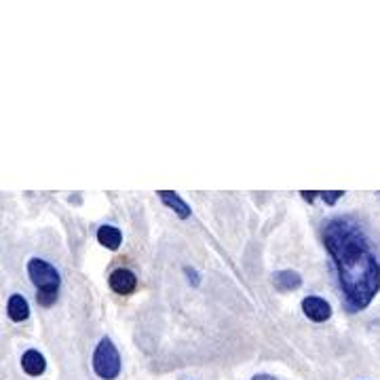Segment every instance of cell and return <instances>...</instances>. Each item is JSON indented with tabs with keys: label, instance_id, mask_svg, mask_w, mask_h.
Returning a JSON list of instances; mask_svg holds the SVG:
<instances>
[{
	"label": "cell",
	"instance_id": "obj_1",
	"mask_svg": "<svg viewBox=\"0 0 380 380\" xmlns=\"http://www.w3.org/2000/svg\"><path fill=\"white\" fill-rule=\"evenodd\" d=\"M324 243L338 269L346 311L368 309L380 289V267L364 228L353 218H332L324 226Z\"/></svg>",
	"mask_w": 380,
	"mask_h": 380
},
{
	"label": "cell",
	"instance_id": "obj_2",
	"mask_svg": "<svg viewBox=\"0 0 380 380\" xmlns=\"http://www.w3.org/2000/svg\"><path fill=\"white\" fill-rule=\"evenodd\" d=\"M93 370L102 380H114L121 374V355L110 338H102L93 353Z\"/></svg>",
	"mask_w": 380,
	"mask_h": 380
},
{
	"label": "cell",
	"instance_id": "obj_3",
	"mask_svg": "<svg viewBox=\"0 0 380 380\" xmlns=\"http://www.w3.org/2000/svg\"><path fill=\"white\" fill-rule=\"evenodd\" d=\"M27 275H30L32 283L36 285L38 291H51V294H60V283H62V277L60 273L55 271V267H51L49 262L41 260V258H32L27 262Z\"/></svg>",
	"mask_w": 380,
	"mask_h": 380
},
{
	"label": "cell",
	"instance_id": "obj_4",
	"mask_svg": "<svg viewBox=\"0 0 380 380\" xmlns=\"http://www.w3.org/2000/svg\"><path fill=\"white\" fill-rule=\"evenodd\" d=\"M110 287L114 294H119V296H129L135 291L137 287V277L131 269H116L110 273V279H108Z\"/></svg>",
	"mask_w": 380,
	"mask_h": 380
},
{
	"label": "cell",
	"instance_id": "obj_5",
	"mask_svg": "<svg viewBox=\"0 0 380 380\" xmlns=\"http://www.w3.org/2000/svg\"><path fill=\"white\" fill-rule=\"evenodd\" d=\"M302 311L311 321H315V324H324V321L332 317V306L319 296H306L302 300Z\"/></svg>",
	"mask_w": 380,
	"mask_h": 380
},
{
	"label": "cell",
	"instance_id": "obj_6",
	"mask_svg": "<svg viewBox=\"0 0 380 380\" xmlns=\"http://www.w3.org/2000/svg\"><path fill=\"white\" fill-rule=\"evenodd\" d=\"M21 368H23V372L27 376L36 378V376H41L47 370V361H45V357L38 353V350L30 348V350H25L23 357H21Z\"/></svg>",
	"mask_w": 380,
	"mask_h": 380
},
{
	"label": "cell",
	"instance_id": "obj_7",
	"mask_svg": "<svg viewBox=\"0 0 380 380\" xmlns=\"http://www.w3.org/2000/svg\"><path fill=\"white\" fill-rule=\"evenodd\" d=\"M159 197H161V201L165 203V205H167L169 210H173L182 220H186V218L190 216V205H188L186 201L180 199L178 192H173V190H159Z\"/></svg>",
	"mask_w": 380,
	"mask_h": 380
},
{
	"label": "cell",
	"instance_id": "obj_8",
	"mask_svg": "<svg viewBox=\"0 0 380 380\" xmlns=\"http://www.w3.org/2000/svg\"><path fill=\"white\" fill-rule=\"evenodd\" d=\"M98 241L106 247V249H119L121 247V241H123V235H121V230L119 228H114V226H100L98 228Z\"/></svg>",
	"mask_w": 380,
	"mask_h": 380
},
{
	"label": "cell",
	"instance_id": "obj_9",
	"mask_svg": "<svg viewBox=\"0 0 380 380\" xmlns=\"http://www.w3.org/2000/svg\"><path fill=\"white\" fill-rule=\"evenodd\" d=\"M273 283L279 291H291L302 285V277L296 271H279L273 275Z\"/></svg>",
	"mask_w": 380,
	"mask_h": 380
},
{
	"label": "cell",
	"instance_id": "obj_10",
	"mask_svg": "<svg viewBox=\"0 0 380 380\" xmlns=\"http://www.w3.org/2000/svg\"><path fill=\"white\" fill-rule=\"evenodd\" d=\"M7 313L13 321H17V324H21V321H25L27 317H30V306H27V300L19 294H13L9 298V304H7Z\"/></svg>",
	"mask_w": 380,
	"mask_h": 380
},
{
	"label": "cell",
	"instance_id": "obj_11",
	"mask_svg": "<svg viewBox=\"0 0 380 380\" xmlns=\"http://www.w3.org/2000/svg\"><path fill=\"white\" fill-rule=\"evenodd\" d=\"M319 197L324 199L328 205H334V203L340 199V197H344V190H334V192H328V190H324V192H319Z\"/></svg>",
	"mask_w": 380,
	"mask_h": 380
},
{
	"label": "cell",
	"instance_id": "obj_12",
	"mask_svg": "<svg viewBox=\"0 0 380 380\" xmlns=\"http://www.w3.org/2000/svg\"><path fill=\"white\" fill-rule=\"evenodd\" d=\"M186 275H188V279H192V285L197 287V285H199V281H201V279H199V275H197V271H194V269H186Z\"/></svg>",
	"mask_w": 380,
	"mask_h": 380
},
{
	"label": "cell",
	"instance_id": "obj_13",
	"mask_svg": "<svg viewBox=\"0 0 380 380\" xmlns=\"http://www.w3.org/2000/svg\"><path fill=\"white\" fill-rule=\"evenodd\" d=\"M252 380H277V378L271 376V374H258V376H254Z\"/></svg>",
	"mask_w": 380,
	"mask_h": 380
}]
</instances>
